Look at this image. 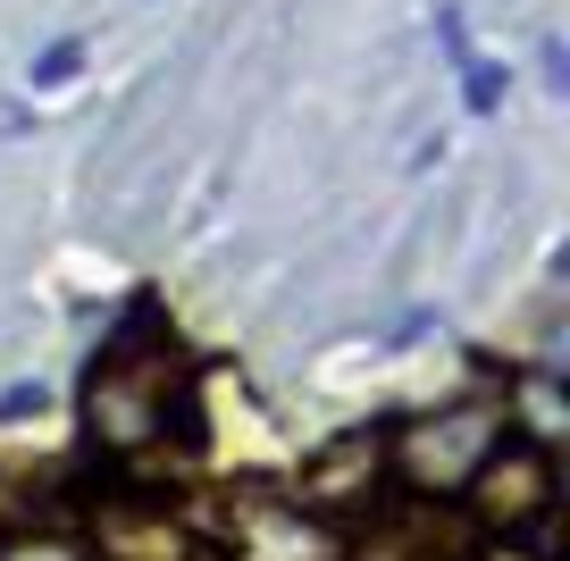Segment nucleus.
Wrapping results in <instances>:
<instances>
[{
  "label": "nucleus",
  "instance_id": "1",
  "mask_svg": "<svg viewBox=\"0 0 570 561\" xmlns=\"http://www.w3.org/2000/svg\"><path fill=\"white\" fill-rule=\"evenodd\" d=\"M453 503H462V520L479 528L487 544H512L520 561H562L570 553L562 544V470H553L546 444L503 436Z\"/></svg>",
  "mask_w": 570,
  "mask_h": 561
},
{
  "label": "nucleus",
  "instance_id": "2",
  "mask_svg": "<svg viewBox=\"0 0 570 561\" xmlns=\"http://www.w3.org/2000/svg\"><path fill=\"white\" fill-rule=\"evenodd\" d=\"M177 386H185L177 344L160 335L151 352H135V344H126V327H118V335H109V352L92 361V377H85V427H92V444L118 453V461L168 444V411H185ZM185 420H194V411H185Z\"/></svg>",
  "mask_w": 570,
  "mask_h": 561
},
{
  "label": "nucleus",
  "instance_id": "3",
  "mask_svg": "<svg viewBox=\"0 0 570 561\" xmlns=\"http://www.w3.org/2000/svg\"><path fill=\"white\" fill-rule=\"evenodd\" d=\"M503 436H512V427H503V403L495 394H470V403H445V411H428V420L394 427L386 436V478L411 503H453Z\"/></svg>",
  "mask_w": 570,
  "mask_h": 561
},
{
  "label": "nucleus",
  "instance_id": "4",
  "mask_svg": "<svg viewBox=\"0 0 570 561\" xmlns=\"http://www.w3.org/2000/svg\"><path fill=\"white\" fill-rule=\"evenodd\" d=\"M285 503H303L320 528H361L370 511H386V503H394L386 436H370V427H361V436H336L327 453H311Z\"/></svg>",
  "mask_w": 570,
  "mask_h": 561
},
{
  "label": "nucleus",
  "instance_id": "5",
  "mask_svg": "<svg viewBox=\"0 0 570 561\" xmlns=\"http://www.w3.org/2000/svg\"><path fill=\"white\" fill-rule=\"evenodd\" d=\"M344 561H479V528L470 520H445L436 503H386L370 511L361 528H344Z\"/></svg>",
  "mask_w": 570,
  "mask_h": 561
},
{
  "label": "nucleus",
  "instance_id": "6",
  "mask_svg": "<svg viewBox=\"0 0 570 561\" xmlns=\"http://www.w3.org/2000/svg\"><path fill=\"white\" fill-rule=\"evenodd\" d=\"M503 427H512L520 444H562L570 427V386H562V368L553 361H520L512 377H503Z\"/></svg>",
  "mask_w": 570,
  "mask_h": 561
},
{
  "label": "nucleus",
  "instance_id": "7",
  "mask_svg": "<svg viewBox=\"0 0 570 561\" xmlns=\"http://www.w3.org/2000/svg\"><path fill=\"white\" fill-rule=\"evenodd\" d=\"M76 68H85V42H51V51L35 59V76H26V85H35V92H51V85H68Z\"/></svg>",
  "mask_w": 570,
  "mask_h": 561
},
{
  "label": "nucleus",
  "instance_id": "8",
  "mask_svg": "<svg viewBox=\"0 0 570 561\" xmlns=\"http://www.w3.org/2000/svg\"><path fill=\"white\" fill-rule=\"evenodd\" d=\"M26 411H42V377H26V386L0 394V420H26Z\"/></svg>",
  "mask_w": 570,
  "mask_h": 561
}]
</instances>
